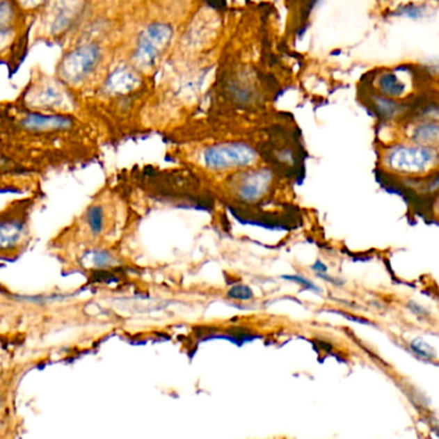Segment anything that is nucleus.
<instances>
[{"instance_id": "obj_7", "label": "nucleus", "mask_w": 439, "mask_h": 439, "mask_svg": "<svg viewBox=\"0 0 439 439\" xmlns=\"http://www.w3.org/2000/svg\"><path fill=\"white\" fill-rule=\"evenodd\" d=\"M103 48L98 42L79 44L61 58L56 77L77 95L79 91L90 88L103 65Z\"/></svg>"}, {"instance_id": "obj_11", "label": "nucleus", "mask_w": 439, "mask_h": 439, "mask_svg": "<svg viewBox=\"0 0 439 439\" xmlns=\"http://www.w3.org/2000/svg\"><path fill=\"white\" fill-rule=\"evenodd\" d=\"M407 74V71L399 67L381 70L374 76L372 91L392 99L406 100L413 89V76Z\"/></svg>"}, {"instance_id": "obj_3", "label": "nucleus", "mask_w": 439, "mask_h": 439, "mask_svg": "<svg viewBox=\"0 0 439 439\" xmlns=\"http://www.w3.org/2000/svg\"><path fill=\"white\" fill-rule=\"evenodd\" d=\"M127 225V205L112 188L100 189L83 212L49 241V252L77 246H118Z\"/></svg>"}, {"instance_id": "obj_23", "label": "nucleus", "mask_w": 439, "mask_h": 439, "mask_svg": "<svg viewBox=\"0 0 439 439\" xmlns=\"http://www.w3.org/2000/svg\"><path fill=\"white\" fill-rule=\"evenodd\" d=\"M0 406H1V397H0Z\"/></svg>"}, {"instance_id": "obj_17", "label": "nucleus", "mask_w": 439, "mask_h": 439, "mask_svg": "<svg viewBox=\"0 0 439 439\" xmlns=\"http://www.w3.org/2000/svg\"><path fill=\"white\" fill-rule=\"evenodd\" d=\"M15 19V8L8 0H0V29L12 27Z\"/></svg>"}, {"instance_id": "obj_13", "label": "nucleus", "mask_w": 439, "mask_h": 439, "mask_svg": "<svg viewBox=\"0 0 439 439\" xmlns=\"http://www.w3.org/2000/svg\"><path fill=\"white\" fill-rule=\"evenodd\" d=\"M407 141L439 150L438 121H414L407 131Z\"/></svg>"}, {"instance_id": "obj_16", "label": "nucleus", "mask_w": 439, "mask_h": 439, "mask_svg": "<svg viewBox=\"0 0 439 439\" xmlns=\"http://www.w3.org/2000/svg\"><path fill=\"white\" fill-rule=\"evenodd\" d=\"M417 191L424 195H437L439 194V170L423 179L416 186Z\"/></svg>"}, {"instance_id": "obj_18", "label": "nucleus", "mask_w": 439, "mask_h": 439, "mask_svg": "<svg viewBox=\"0 0 439 439\" xmlns=\"http://www.w3.org/2000/svg\"><path fill=\"white\" fill-rule=\"evenodd\" d=\"M406 308L411 315L416 316V317L420 319V320L428 319V317L431 316V311H429L426 307L420 305V303H417L416 301H413V299L407 301Z\"/></svg>"}, {"instance_id": "obj_20", "label": "nucleus", "mask_w": 439, "mask_h": 439, "mask_svg": "<svg viewBox=\"0 0 439 439\" xmlns=\"http://www.w3.org/2000/svg\"><path fill=\"white\" fill-rule=\"evenodd\" d=\"M18 4L25 9H36L42 7L47 0H17Z\"/></svg>"}, {"instance_id": "obj_6", "label": "nucleus", "mask_w": 439, "mask_h": 439, "mask_svg": "<svg viewBox=\"0 0 439 439\" xmlns=\"http://www.w3.org/2000/svg\"><path fill=\"white\" fill-rule=\"evenodd\" d=\"M19 107L54 115L83 117V102L57 77L40 76L33 80L15 102Z\"/></svg>"}, {"instance_id": "obj_5", "label": "nucleus", "mask_w": 439, "mask_h": 439, "mask_svg": "<svg viewBox=\"0 0 439 439\" xmlns=\"http://www.w3.org/2000/svg\"><path fill=\"white\" fill-rule=\"evenodd\" d=\"M42 199L40 191H33L0 208V262L16 261L30 247L33 216Z\"/></svg>"}, {"instance_id": "obj_2", "label": "nucleus", "mask_w": 439, "mask_h": 439, "mask_svg": "<svg viewBox=\"0 0 439 439\" xmlns=\"http://www.w3.org/2000/svg\"><path fill=\"white\" fill-rule=\"evenodd\" d=\"M267 148L266 138H257V133L229 129L224 133H203L202 138L182 141L175 147L174 154L214 185L229 175L271 162L266 154Z\"/></svg>"}, {"instance_id": "obj_12", "label": "nucleus", "mask_w": 439, "mask_h": 439, "mask_svg": "<svg viewBox=\"0 0 439 439\" xmlns=\"http://www.w3.org/2000/svg\"><path fill=\"white\" fill-rule=\"evenodd\" d=\"M369 104L378 118L385 122L406 116L411 108V104L406 100L392 99L374 91L369 94Z\"/></svg>"}, {"instance_id": "obj_14", "label": "nucleus", "mask_w": 439, "mask_h": 439, "mask_svg": "<svg viewBox=\"0 0 439 439\" xmlns=\"http://www.w3.org/2000/svg\"><path fill=\"white\" fill-rule=\"evenodd\" d=\"M429 15V7L428 4L425 3H406V4H402L399 6L396 10H394V16L405 17L408 19H423L425 17Z\"/></svg>"}, {"instance_id": "obj_1", "label": "nucleus", "mask_w": 439, "mask_h": 439, "mask_svg": "<svg viewBox=\"0 0 439 439\" xmlns=\"http://www.w3.org/2000/svg\"><path fill=\"white\" fill-rule=\"evenodd\" d=\"M97 129L76 115L0 106V159L22 174L72 170L99 157Z\"/></svg>"}, {"instance_id": "obj_8", "label": "nucleus", "mask_w": 439, "mask_h": 439, "mask_svg": "<svg viewBox=\"0 0 439 439\" xmlns=\"http://www.w3.org/2000/svg\"><path fill=\"white\" fill-rule=\"evenodd\" d=\"M381 166L401 176H426L439 170V150L414 143H396L385 148Z\"/></svg>"}, {"instance_id": "obj_15", "label": "nucleus", "mask_w": 439, "mask_h": 439, "mask_svg": "<svg viewBox=\"0 0 439 439\" xmlns=\"http://www.w3.org/2000/svg\"><path fill=\"white\" fill-rule=\"evenodd\" d=\"M408 347L415 356L419 357L420 360H424V361H433L437 357V352H436V349H433V346H431L426 340H424L420 337L410 340Z\"/></svg>"}, {"instance_id": "obj_21", "label": "nucleus", "mask_w": 439, "mask_h": 439, "mask_svg": "<svg viewBox=\"0 0 439 439\" xmlns=\"http://www.w3.org/2000/svg\"><path fill=\"white\" fill-rule=\"evenodd\" d=\"M425 70L431 75H439V59H429L426 62Z\"/></svg>"}, {"instance_id": "obj_19", "label": "nucleus", "mask_w": 439, "mask_h": 439, "mask_svg": "<svg viewBox=\"0 0 439 439\" xmlns=\"http://www.w3.org/2000/svg\"><path fill=\"white\" fill-rule=\"evenodd\" d=\"M13 35V29L12 27H3L0 29V49L4 48L8 44L9 39Z\"/></svg>"}, {"instance_id": "obj_10", "label": "nucleus", "mask_w": 439, "mask_h": 439, "mask_svg": "<svg viewBox=\"0 0 439 439\" xmlns=\"http://www.w3.org/2000/svg\"><path fill=\"white\" fill-rule=\"evenodd\" d=\"M86 0H50L45 15V30L50 36L68 33L83 16Z\"/></svg>"}, {"instance_id": "obj_4", "label": "nucleus", "mask_w": 439, "mask_h": 439, "mask_svg": "<svg viewBox=\"0 0 439 439\" xmlns=\"http://www.w3.org/2000/svg\"><path fill=\"white\" fill-rule=\"evenodd\" d=\"M215 189L232 209L241 211L243 215L256 216L267 214L271 207L276 214L278 206L284 208L292 205L293 191L285 177L282 165L265 162L258 166L246 168L229 175L215 182Z\"/></svg>"}, {"instance_id": "obj_22", "label": "nucleus", "mask_w": 439, "mask_h": 439, "mask_svg": "<svg viewBox=\"0 0 439 439\" xmlns=\"http://www.w3.org/2000/svg\"><path fill=\"white\" fill-rule=\"evenodd\" d=\"M433 211L439 215V194H437V198L434 200V203H433Z\"/></svg>"}, {"instance_id": "obj_9", "label": "nucleus", "mask_w": 439, "mask_h": 439, "mask_svg": "<svg viewBox=\"0 0 439 439\" xmlns=\"http://www.w3.org/2000/svg\"><path fill=\"white\" fill-rule=\"evenodd\" d=\"M174 29L166 22H152L138 35L131 65L139 72H150L157 67L162 54L173 42Z\"/></svg>"}]
</instances>
